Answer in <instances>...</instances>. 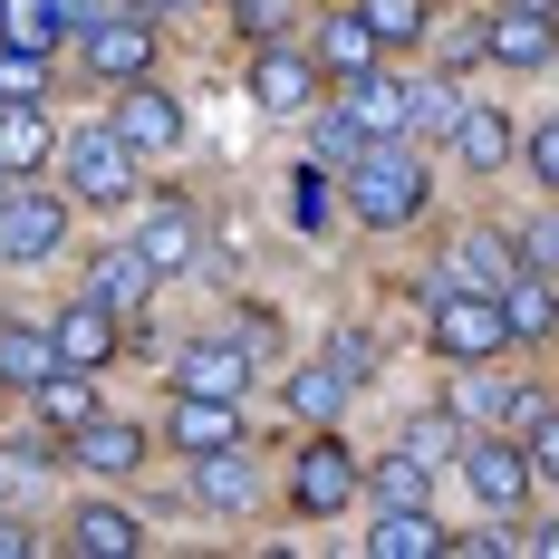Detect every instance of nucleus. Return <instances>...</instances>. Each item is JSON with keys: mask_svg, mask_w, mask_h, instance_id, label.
<instances>
[{"mask_svg": "<svg viewBox=\"0 0 559 559\" xmlns=\"http://www.w3.org/2000/svg\"><path fill=\"white\" fill-rule=\"evenodd\" d=\"M116 135L135 145V155H165V145H183V107H174L155 78H126V107H116Z\"/></svg>", "mask_w": 559, "mask_h": 559, "instance_id": "10", "label": "nucleus"}, {"mask_svg": "<svg viewBox=\"0 0 559 559\" xmlns=\"http://www.w3.org/2000/svg\"><path fill=\"white\" fill-rule=\"evenodd\" d=\"M511 347V319H502V289H444L435 299V357H502Z\"/></svg>", "mask_w": 559, "mask_h": 559, "instance_id": "2", "label": "nucleus"}, {"mask_svg": "<svg viewBox=\"0 0 559 559\" xmlns=\"http://www.w3.org/2000/svg\"><path fill=\"white\" fill-rule=\"evenodd\" d=\"M405 453H415V463H463V415H453V405H425V415L405 425Z\"/></svg>", "mask_w": 559, "mask_h": 559, "instance_id": "29", "label": "nucleus"}, {"mask_svg": "<svg viewBox=\"0 0 559 559\" xmlns=\"http://www.w3.org/2000/svg\"><path fill=\"white\" fill-rule=\"evenodd\" d=\"M357 10H367L377 49H415V39L435 29V10H425V0H357Z\"/></svg>", "mask_w": 559, "mask_h": 559, "instance_id": "30", "label": "nucleus"}, {"mask_svg": "<svg viewBox=\"0 0 559 559\" xmlns=\"http://www.w3.org/2000/svg\"><path fill=\"white\" fill-rule=\"evenodd\" d=\"M58 241H68V203L10 174V193H0V261H49Z\"/></svg>", "mask_w": 559, "mask_h": 559, "instance_id": "3", "label": "nucleus"}, {"mask_svg": "<svg viewBox=\"0 0 559 559\" xmlns=\"http://www.w3.org/2000/svg\"><path fill=\"white\" fill-rule=\"evenodd\" d=\"M319 78H367V68H377V29H367V10H329V20H319Z\"/></svg>", "mask_w": 559, "mask_h": 559, "instance_id": "14", "label": "nucleus"}, {"mask_svg": "<svg viewBox=\"0 0 559 559\" xmlns=\"http://www.w3.org/2000/svg\"><path fill=\"white\" fill-rule=\"evenodd\" d=\"M39 415H49L58 435H78V425L97 415V386H87V367H58V377H39Z\"/></svg>", "mask_w": 559, "mask_h": 559, "instance_id": "28", "label": "nucleus"}, {"mask_svg": "<svg viewBox=\"0 0 559 559\" xmlns=\"http://www.w3.org/2000/svg\"><path fill=\"white\" fill-rule=\"evenodd\" d=\"M0 39H10V49H39V58H49L58 39H68V10H58V0H0Z\"/></svg>", "mask_w": 559, "mask_h": 559, "instance_id": "27", "label": "nucleus"}, {"mask_svg": "<svg viewBox=\"0 0 559 559\" xmlns=\"http://www.w3.org/2000/svg\"><path fill=\"white\" fill-rule=\"evenodd\" d=\"M87 299H107V309H135V299H155V271H145V251H97V271H87Z\"/></svg>", "mask_w": 559, "mask_h": 559, "instance_id": "26", "label": "nucleus"}, {"mask_svg": "<svg viewBox=\"0 0 559 559\" xmlns=\"http://www.w3.org/2000/svg\"><path fill=\"white\" fill-rule=\"evenodd\" d=\"M444 145L463 155V165L492 174V165L511 155V126H502V107H473V97H463V107H453V135H444Z\"/></svg>", "mask_w": 559, "mask_h": 559, "instance_id": "21", "label": "nucleus"}, {"mask_svg": "<svg viewBox=\"0 0 559 559\" xmlns=\"http://www.w3.org/2000/svg\"><path fill=\"white\" fill-rule=\"evenodd\" d=\"M0 97H49V58L0 39Z\"/></svg>", "mask_w": 559, "mask_h": 559, "instance_id": "34", "label": "nucleus"}, {"mask_svg": "<svg viewBox=\"0 0 559 559\" xmlns=\"http://www.w3.org/2000/svg\"><path fill=\"white\" fill-rule=\"evenodd\" d=\"M463 68H492V29H483V20L444 29V78H463Z\"/></svg>", "mask_w": 559, "mask_h": 559, "instance_id": "37", "label": "nucleus"}, {"mask_svg": "<svg viewBox=\"0 0 559 559\" xmlns=\"http://www.w3.org/2000/svg\"><path fill=\"white\" fill-rule=\"evenodd\" d=\"M502 319H511V347H521V337H550V329H559L550 280H540V271H511V280H502Z\"/></svg>", "mask_w": 559, "mask_h": 559, "instance_id": "24", "label": "nucleus"}, {"mask_svg": "<svg viewBox=\"0 0 559 559\" xmlns=\"http://www.w3.org/2000/svg\"><path fill=\"white\" fill-rule=\"evenodd\" d=\"M347 213H357V223H377V231L415 223V213H425V155H415L405 135L357 145V155H347Z\"/></svg>", "mask_w": 559, "mask_h": 559, "instance_id": "1", "label": "nucleus"}, {"mask_svg": "<svg viewBox=\"0 0 559 559\" xmlns=\"http://www.w3.org/2000/svg\"><path fill=\"white\" fill-rule=\"evenodd\" d=\"M521 155H531V174H540V183H559V116L531 135V145H521Z\"/></svg>", "mask_w": 559, "mask_h": 559, "instance_id": "40", "label": "nucleus"}, {"mask_svg": "<svg viewBox=\"0 0 559 559\" xmlns=\"http://www.w3.org/2000/svg\"><path fill=\"white\" fill-rule=\"evenodd\" d=\"M329 367H337V377H347V386H367V377H377V337H367V329H337Z\"/></svg>", "mask_w": 559, "mask_h": 559, "instance_id": "38", "label": "nucleus"}, {"mask_svg": "<svg viewBox=\"0 0 559 559\" xmlns=\"http://www.w3.org/2000/svg\"><path fill=\"white\" fill-rule=\"evenodd\" d=\"M483 29H492V68H521V78H531V68L559 58V29L531 20V10H502V20H483Z\"/></svg>", "mask_w": 559, "mask_h": 559, "instance_id": "19", "label": "nucleus"}, {"mask_svg": "<svg viewBox=\"0 0 559 559\" xmlns=\"http://www.w3.org/2000/svg\"><path fill=\"white\" fill-rule=\"evenodd\" d=\"M68 550H97V559H135L145 550V521L116 502H78V521H68Z\"/></svg>", "mask_w": 559, "mask_h": 559, "instance_id": "18", "label": "nucleus"}, {"mask_svg": "<svg viewBox=\"0 0 559 559\" xmlns=\"http://www.w3.org/2000/svg\"><path fill=\"white\" fill-rule=\"evenodd\" d=\"M135 251H145V271H155V280H165V271H193V261H203L193 213H183V203H155V213H145V231H135Z\"/></svg>", "mask_w": 559, "mask_h": 559, "instance_id": "17", "label": "nucleus"}, {"mask_svg": "<svg viewBox=\"0 0 559 559\" xmlns=\"http://www.w3.org/2000/svg\"><path fill=\"white\" fill-rule=\"evenodd\" d=\"M68 357H58V337L49 329H20V319H0V386H20V395H39V377H58Z\"/></svg>", "mask_w": 559, "mask_h": 559, "instance_id": "16", "label": "nucleus"}, {"mask_svg": "<svg viewBox=\"0 0 559 559\" xmlns=\"http://www.w3.org/2000/svg\"><path fill=\"white\" fill-rule=\"evenodd\" d=\"M58 155H68V183H78V203H126V193H135V145H126L116 126H87V135H68Z\"/></svg>", "mask_w": 559, "mask_h": 559, "instance_id": "4", "label": "nucleus"}, {"mask_svg": "<svg viewBox=\"0 0 559 559\" xmlns=\"http://www.w3.org/2000/svg\"><path fill=\"white\" fill-rule=\"evenodd\" d=\"M289 502L309 511V521L347 511L357 502V453L337 444V435H309V444H299V473H289Z\"/></svg>", "mask_w": 559, "mask_h": 559, "instance_id": "6", "label": "nucleus"}, {"mask_svg": "<svg viewBox=\"0 0 559 559\" xmlns=\"http://www.w3.org/2000/svg\"><path fill=\"white\" fill-rule=\"evenodd\" d=\"M58 155V126L39 116V97H0V174H39Z\"/></svg>", "mask_w": 559, "mask_h": 559, "instance_id": "13", "label": "nucleus"}, {"mask_svg": "<svg viewBox=\"0 0 559 559\" xmlns=\"http://www.w3.org/2000/svg\"><path fill=\"white\" fill-rule=\"evenodd\" d=\"M367 550H377V559H435V550H453V540L425 521V502H405V511H377Z\"/></svg>", "mask_w": 559, "mask_h": 559, "instance_id": "20", "label": "nucleus"}, {"mask_svg": "<svg viewBox=\"0 0 559 559\" xmlns=\"http://www.w3.org/2000/svg\"><path fill=\"white\" fill-rule=\"evenodd\" d=\"M193 502L241 511V502H251V453H241V444H223V453H193Z\"/></svg>", "mask_w": 559, "mask_h": 559, "instance_id": "23", "label": "nucleus"}, {"mask_svg": "<svg viewBox=\"0 0 559 559\" xmlns=\"http://www.w3.org/2000/svg\"><path fill=\"white\" fill-rule=\"evenodd\" d=\"M49 337H58V357H68V367H87V377H97V367L116 357V309L78 289V299H68V309L49 319Z\"/></svg>", "mask_w": 559, "mask_h": 559, "instance_id": "11", "label": "nucleus"}, {"mask_svg": "<svg viewBox=\"0 0 559 559\" xmlns=\"http://www.w3.org/2000/svg\"><path fill=\"white\" fill-rule=\"evenodd\" d=\"M463 492L483 511H521L531 502V453L521 444H463Z\"/></svg>", "mask_w": 559, "mask_h": 559, "instance_id": "8", "label": "nucleus"}, {"mask_svg": "<svg viewBox=\"0 0 559 559\" xmlns=\"http://www.w3.org/2000/svg\"><path fill=\"white\" fill-rule=\"evenodd\" d=\"M10 550H29V531H20V521H0V559Z\"/></svg>", "mask_w": 559, "mask_h": 559, "instance_id": "42", "label": "nucleus"}, {"mask_svg": "<svg viewBox=\"0 0 559 559\" xmlns=\"http://www.w3.org/2000/svg\"><path fill=\"white\" fill-rule=\"evenodd\" d=\"M550 29H559V10H550Z\"/></svg>", "mask_w": 559, "mask_h": 559, "instance_id": "46", "label": "nucleus"}, {"mask_svg": "<svg viewBox=\"0 0 559 559\" xmlns=\"http://www.w3.org/2000/svg\"><path fill=\"white\" fill-rule=\"evenodd\" d=\"M444 261H453V289H502V280L521 271V261H511V241H502V231H463V241H453Z\"/></svg>", "mask_w": 559, "mask_h": 559, "instance_id": "22", "label": "nucleus"}, {"mask_svg": "<svg viewBox=\"0 0 559 559\" xmlns=\"http://www.w3.org/2000/svg\"><path fill=\"white\" fill-rule=\"evenodd\" d=\"M58 10H68V29H97L107 20V0H58Z\"/></svg>", "mask_w": 559, "mask_h": 559, "instance_id": "41", "label": "nucleus"}, {"mask_svg": "<svg viewBox=\"0 0 559 559\" xmlns=\"http://www.w3.org/2000/svg\"><path fill=\"white\" fill-rule=\"evenodd\" d=\"M78 58H87L97 78H116V87H126V78H155V20H145V10H107L97 29H78Z\"/></svg>", "mask_w": 559, "mask_h": 559, "instance_id": "5", "label": "nucleus"}, {"mask_svg": "<svg viewBox=\"0 0 559 559\" xmlns=\"http://www.w3.org/2000/svg\"><path fill=\"white\" fill-rule=\"evenodd\" d=\"M231 20H241L251 39H280V20H289V0H231Z\"/></svg>", "mask_w": 559, "mask_h": 559, "instance_id": "39", "label": "nucleus"}, {"mask_svg": "<svg viewBox=\"0 0 559 559\" xmlns=\"http://www.w3.org/2000/svg\"><path fill=\"white\" fill-rule=\"evenodd\" d=\"M0 193H10V174H0Z\"/></svg>", "mask_w": 559, "mask_h": 559, "instance_id": "44", "label": "nucleus"}, {"mask_svg": "<svg viewBox=\"0 0 559 559\" xmlns=\"http://www.w3.org/2000/svg\"><path fill=\"white\" fill-rule=\"evenodd\" d=\"M337 405H347V377H337V367H299V377H289V415H309V425H329Z\"/></svg>", "mask_w": 559, "mask_h": 559, "instance_id": "31", "label": "nucleus"}, {"mask_svg": "<svg viewBox=\"0 0 559 559\" xmlns=\"http://www.w3.org/2000/svg\"><path fill=\"white\" fill-rule=\"evenodd\" d=\"M174 386L183 395H231V405H241V386H251V347H241V337H193V347L174 357Z\"/></svg>", "mask_w": 559, "mask_h": 559, "instance_id": "9", "label": "nucleus"}, {"mask_svg": "<svg viewBox=\"0 0 559 559\" xmlns=\"http://www.w3.org/2000/svg\"><path fill=\"white\" fill-rule=\"evenodd\" d=\"M174 444L183 453H223V444H241V405L231 395H174Z\"/></svg>", "mask_w": 559, "mask_h": 559, "instance_id": "15", "label": "nucleus"}, {"mask_svg": "<svg viewBox=\"0 0 559 559\" xmlns=\"http://www.w3.org/2000/svg\"><path fill=\"white\" fill-rule=\"evenodd\" d=\"M329 183H337L329 165H299V174H289V223H299V231H319V223L337 213V193H329Z\"/></svg>", "mask_w": 559, "mask_h": 559, "instance_id": "32", "label": "nucleus"}, {"mask_svg": "<svg viewBox=\"0 0 559 559\" xmlns=\"http://www.w3.org/2000/svg\"><path fill=\"white\" fill-rule=\"evenodd\" d=\"M511 395H521V386L492 377V357H463V377H453V415H473V425H511Z\"/></svg>", "mask_w": 559, "mask_h": 559, "instance_id": "25", "label": "nucleus"}, {"mask_svg": "<svg viewBox=\"0 0 559 559\" xmlns=\"http://www.w3.org/2000/svg\"><path fill=\"white\" fill-rule=\"evenodd\" d=\"M521 453H531V483H559V415H550V405L521 425Z\"/></svg>", "mask_w": 559, "mask_h": 559, "instance_id": "36", "label": "nucleus"}, {"mask_svg": "<svg viewBox=\"0 0 559 559\" xmlns=\"http://www.w3.org/2000/svg\"><path fill=\"white\" fill-rule=\"evenodd\" d=\"M68 453H78V473H135L145 463V425H126V415H87L78 435H68Z\"/></svg>", "mask_w": 559, "mask_h": 559, "instance_id": "12", "label": "nucleus"}, {"mask_svg": "<svg viewBox=\"0 0 559 559\" xmlns=\"http://www.w3.org/2000/svg\"><path fill=\"white\" fill-rule=\"evenodd\" d=\"M251 97H261L271 116L319 107V58H309V49H280V39H261V58H251Z\"/></svg>", "mask_w": 559, "mask_h": 559, "instance_id": "7", "label": "nucleus"}, {"mask_svg": "<svg viewBox=\"0 0 559 559\" xmlns=\"http://www.w3.org/2000/svg\"><path fill=\"white\" fill-rule=\"evenodd\" d=\"M165 10H183V0H165Z\"/></svg>", "mask_w": 559, "mask_h": 559, "instance_id": "45", "label": "nucleus"}, {"mask_svg": "<svg viewBox=\"0 0 559 559\" xmlns=\"http://www.w3.org/2000/svg\"><path fill=\"white\" fill-rule=\"evenodd\" d=\"M502 10H531V20H550V10H559V0H502Z\"/></svg>", "mask_w": 559, "mask_h": 559, "instance_id": "43", "label": "nucleus"}, {"mask_svg": "<svg viewBox=\"0 0 559 559\" xmlns=\"http://www.w3.org/2000/svg\"><path fill=\"white\" fill-rule=\"evenodd\" d=\"M405 135H425V145H444V135H453V78H415V116H405Z\"/></svg>", "mask_w": 559, "mask_h": 559, "instance_id": "33", "label": "nucleus"}, {"mask_svg": "<svg viewBox=\"0 0 559 559\" xmlns=\"http://www.w3.org/2000/svg\"><path fill=\"white\" fill-rule=\"evenodd\" d=\"M405 502H425V463H415V453H386V473H377V511H405Z\"/></svg>", "mask_w": 559, "mask_h": 559, "instance_id": "35", "label": "nucleus"}]
</instances>
